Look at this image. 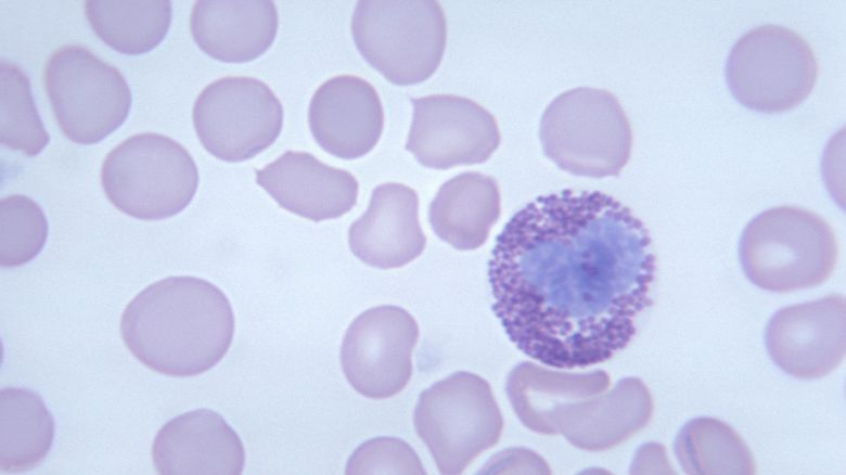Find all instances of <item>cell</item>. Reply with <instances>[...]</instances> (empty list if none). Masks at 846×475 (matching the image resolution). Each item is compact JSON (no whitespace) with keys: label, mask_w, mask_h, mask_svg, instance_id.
Instances as JSON below:
<instances>
[{"label":"cell","mask_w":846,"mask_h":475,"mask_svg":"<svg viewBox=\"0 0 846 475\" xmlns=\"http://www.w3.org/2000/svg\"><path fill=\"white\" fill-rule=\"evenodd\" d=\"M0 262L13 268L34 259L48 238V221L41 207L28 196L13 194L0 202Z\"/></svg>","instance_id":"obj_26"},{"label":"cell","mask_w":846,"mask_h":475,"mask_svg":"<svg viewBox=\"0 0 846 475\" xmlns=\"http://www.w3.org/2000/svg\"><path fill=\"white\" fill-rule=\"evenodd\" d=\"M406 150L423 166L449 169L486 162L500 144L496 118L478 103L454 94L412 98Z\"/></svg>","instance_id":"obj_12"},{"label":"cell","mask_w":846,"mask_h":475,"mask_svg":"<svg viewBox=\"0 0 846 475\" xmlns=\"http://www.w3.org/2000/svg\"><path fill=\"white\" fill-rule=\"evenodd\" d=\"M656 256L644 223L600 191L542 195L497 236L492 310L526 356L587 368L626 348L653 304Z\"/></svg>","instance_id":"obj_1"},{"label":"cell","mask_w":846,"mask_h":475,"mask_svg":"<svg viewBox=\"0 0 846 475\" xmlns=\"http://www.w3.org/2000/svg\"><path fill=\"white\" fill-rule=\"evenodd\" d=\"M742 269L756 286L787 293L820 285L836 264L831 226L799 206H778L757 215L739 243Z\"/></svg>","instance_id":"obj_3"},{"label":"cell","mask_w":846,"mask_h":475,"mask_svg":"<svg viewBox=\"0 0 846 475\" xmlns=\"http://www.w3.org/2000/svg\"><path fill=\"white\" fill-rule=\"evenodd\" d=\"M348 244L362 262L379 269L400 268L425 248L416 192L398 182L372 191L368 209L348 230Z\"/></svg>","instance_id":"obj_17"},{"label":"cell","mask_w":846,"mask_h":475,"mask_svg":"<svg viewBox=\"0 0 846 475\" xmlns=\"http://www.w3.org/2000/svg\"><path fill=\"white\" fill-rule=\"evenodd\" d=\"M479 473L550 474L551 470L547 462L534 451L525 448H510L493 455Z\"/></svg>","instance_id":"obj_28"},{"label":"cell","mask_w":846,"mask_h":475,"mask_svg":"<svg viewBox=\"0 0 846 475\" xmlns=\"http://www.w3.org/2000/svg\"><path fill=\"white\" fill-rule=\"evenodd\" d=\"M192 120L208 153L236 163L256 156L277 140L283 108L264 81L227 76L202 90L194 102Z\"/></svg>","instance_id":"obj_10"},{"label":"cell","mask_w":846,"mask_h":475,"mask_svg":"<svg viewBox=\"0 0 846 475\" xmlns=\"http://www.w3.org/2000/svg\"><path fill=\"white\" fill-rule=\"evenodd\" d=\"M120 334L128 350L161 374L187 377L215 367L234 334L222 291L190 275L168 277L141 291L125 308Z\"/></svg>","instance_id":"obj_2"},{"label":"cell","mask_w":846,"mask_h":475,"mask_svg":"<svg viewBox=\"0 0 846 475\" xmlns=\"http://www.w3.org/2000/svg\"><path fill=\"white\" fill-rule=\"evenodd\" d=\"M610 384L611 378L603 370L568 373L525 361L510 371L505 390L521 423L547 435L550 415L557 405L598 395L608 389Z\"/></svg>","instance_id":"obj_21"},{"label":"cell","mask_w":846,"mask_h":475,"mask_svg":"<svg viewBox=\"0 0 846 475\" xmlns=\"http://www.w3.org/2000/svg\"><path fill=\"white\" fill-rule=\"evenodd\" d=\"M818 62L810 46L795 31L762 25L744 34L732 47L726 79L745 107L781 113L799 105L811 92Z\"/></svg>","instance_id":"obj_9"},{"label":"cell","mask_w":846,"mask_h":475,"mask_svg":"<svg viewBox=\"0 0 846 475\" xmlns=\"http://www.w3.org/2000/svg\"><path fill=\"white\" fill-rule=\"evenodd\" d=\"M681 468L691 475H748L755 460L742 437L727 423L696 418L679 431L674 446Z\"/></svg>","instance_id":"obj_24"},{"label":"cell","mask_w":846,"mask_h":475,"mask_svg":"<svg viewBox=\"0 0 846 475\" xmlns=\"http://www.w3.org/2000/svg\"><path fill=\"white\" fill-rule=\"evenodd\" d=\"M278 26V11L270 0H200L190 16L197 47L226 63H245L262 55L273 43Z\"/></svg>","instance_id":"obj_19"},{"label":"cell","mask_w":846,"mask_h":475,"mask_svg":"<svg viewBox=\"0 0 846 475\" xmlns=\"http://www.w3.org/2000/svg\"><path fill=\"white\" fill-rule=\"evenodd\" d=\"M653 414V398L638 377L619 380L598 395L557 405L547 435H562L582 450L611 449L644 428Z\"/></svg>","instance_id":"obj_15"},{"label":"cell","mask_w":846,"mask_h":475,"mask_svg":"<svg viewBox=\"0 0 846 475\" xmlns=\"http://www.w3.org/2000/svg\"><path fill=\"white\" fill-rule=\"evenodd\" d=\"M0 80L1 143L35 156L48 145L50 136L35 104L29 79L17 65L2 61Z\"/></svg>","instance_id":"obj_25"},{"label":"cell","mask_w":846,"mask_h":475,"mask_svg":"<svg viewBox=\"0 0 846 475\" xmlns=\"http://www.w3.org/2000/svg\"><path fill=\"white\" fill-rule=\"evenodd\" d=\"M152 460L163 475H239L245 450L220 414L198 409L174 418L158 431Z\"/></svg>","instance_id":"obj_16"},{"label":"cell","mask_w":846,"mask_h":475,"mask_svg":"<svg viewBox=\"0 0 846 475\" xmlns=\"http://www.w3.org/2000/svg\"><path fill=\"white\" fill-rule=\"evenodd\" d=\"M345 473L426 474L414 450L394 437H377L360 445L349 458Z\"/></svg>","instance_id":"obj_27"},{"label":"cell","mask_w":846,"mask_h":475,"mask_svg":"<svg viewBox=\"0 0 846 475\" xmlns=\"http://www.w3.org/2000/svg\"><path fill=\"white\" fill-rule=\"evenodd\" d=\"M419 325L403 308L383 305L359 314L341 346V364L354 389L372 399L400 393L412 375Z\"/></svg>","instance_id":"obj_11"},{"label":"cell","mask_w":846,"mask_h":475,"mask_svg":"<svg viewBox=\"0 0 846 475\" xmlns=\"http://www.w3.org/2000/svg\"><path fill=\"white\" fill-rule=\"evenodd\" d=\"M765 341L770 358L785 373L803 380L828 375L845 358V297L831 294L778 310Z\"/></svg>","instance_id":"obj_13"},{"label":"cell","mask_w":846,"mask_h":475,"mask_svg":"<svg viewBox=\"0 0 846 475\" xmlns=\"http://www.w3.org/2000/svg\"><path fill=\"white\" fill-rule=\"evenodd\" d=\"M351 33L363 59L388 81L414 85L438 68L447 41L443 8L433 0H361Z\"/></svg>","instance_id":"obj_5"},{"label":"cell","mask_w":846,"mask_h":475,"mask_svg":"<svg viewBox=\"0 0 846 475\" xmlns=\"http://www.w3.org/2000/svg\"><path fill=\"white\" fill-rule=\"evenodd\" d=\"M101 183L118 210L137 219L159 220L189 205L197 190L198 171L180 143L146 132L124 140L106 155Z\"/></svg>","instance_id":"obj_6"},{"label":"cell","mask_w":846,"mask_h":475,"mask_svg":"<svg viewBox=\"0 0 846 475\" xmlns=\"http://www.w3.org/2000/svg\"><path fill=\"white\" fill-rule=\"evenodd\" d=\"M413 424L439 473L456 475L499 441L503 418L489 383L459 371L421 393Z\"/></svg>","instance_id":"obj_7"},{"label":"cell","mask_w":846,"mask_h":475,"mask_svg":"<svg viewBox=\"0 0 846 475\" xmlns=\"http://www.w3.org/2000/svg\"><path fill=\"white\" fill-rule=\"evenodd\" d=\"M0 468L23 473L40 464L54 439V420L35 391L7 387L0 393Z\"/></svg>","instance_id":"obj_22"},{"label":"cell","mask_w":846,"mask_h":475,"mask_svg":"<svg viewBox=\"0 0 846 475\" xmlns=\"http://www.w3.org/2000/svg\"><path fill=\"white\" fill-rule=\"evenodd\" d=\"M85 14L97 36L123 54L151 51L165 38L171 23L169 0H88Z\"/></svg>","instance_id":"obj_23"},{"label":"cell","mask_w":846,"mask_h":475,"mask_svg":"<svg viewBox=\"0 0 846 475\" xmlns=\"http://www.w3.org/2000/svg\"><path fill=\"white\" fill-rule=\"evenodd\" d=\"M546 156L576 176H618L630 158L632 130L617 98L579 87L556 97L540 123Z\"/></svg>","instance_id":"obj_4"},{"label":"cell","mask_w":846,"mask_h":475,"mask_svg":"<svg viewBox=\"0 0 846 475\" xmlns=\"http://www.w3.org/2000/svg\"><path fill=\"white\" fill-rule=\"evenodd\" d=\"M256 181L284 209L321 221L338 218L357 203L358 181L308 152L286 151L256 170Z\"/></svg>","instance_id":"obj_18"},{"label":"cell","mask_w":846,"mask_h":475,"mask_svg":"<svg viewBox=\"0 0 846 475\" xmlns=\"http://www.w3.org/2000/svg\"><path fill=\"white\" fill-rule=\"evenodd\" d=\"M43 81L57 125L75 143H98L128 117L131 92L125 77L81 44L56 49Z\"/></svg>","instance_id":"obj_8"},{"label":"cell","mask_w":846,"mask_h":475,"mask_svg":"<svg viewBox=\"0 0 846 475\" xmlns=\"http://www.w3.org/2000/svg\"><path fill=\"white\" fill-rule=\"evenodd\" d=\"M308 123L312 137L324 151L343 159H356L379 142L384 111L370 82L355 75H338L315 91Z\"/></svg>","instance_id":"obj_14"},{"label":"cell","mask_w":846,"mask_h":475,"mask_svg":"<svg viewBox=\"0 0 846 475\" xmlns=\"http://www.w3.org/2000/svg\"><path fill=\"white\" fill-rule=\"evenodd\" d=\"M497 181L476 171L446 181L432 201L428 220L436 235L459 251L480 247L499 219Z\"/></svg>","instance_id":"obj_20"}]
</instances>
